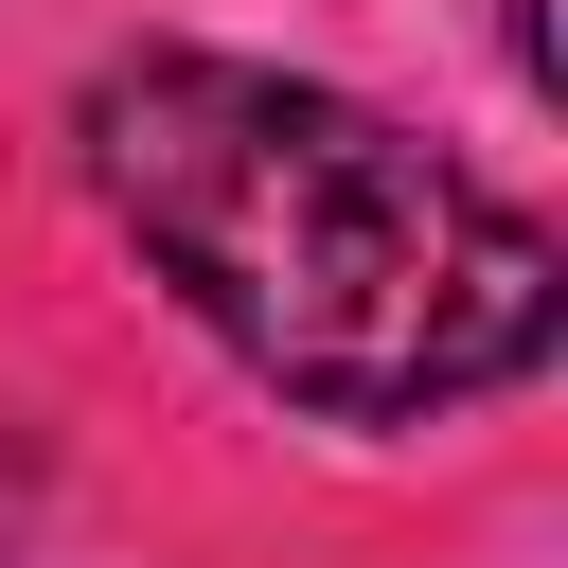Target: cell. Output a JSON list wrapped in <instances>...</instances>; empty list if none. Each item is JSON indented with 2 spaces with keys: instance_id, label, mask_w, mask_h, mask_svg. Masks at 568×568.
<instances>
[{
  "instance_id": "6da1fadb",
  "label": "cell",
  "mask_w": 568,
  "mask_h": 568,
  "mask_svg": "<svg viewBox=\"0 0 568 568\" xmlns=\"http://www.w3.org/2000/svg\"><path fill=\"white\" fill-rule=\"evenodd\" d=\"M71 142H89L106 231L178 284V320L320 426H444L515 390L568 320L550 231L320 71L124 53L89 71Z\"/></svg>"
}]
</instances>
